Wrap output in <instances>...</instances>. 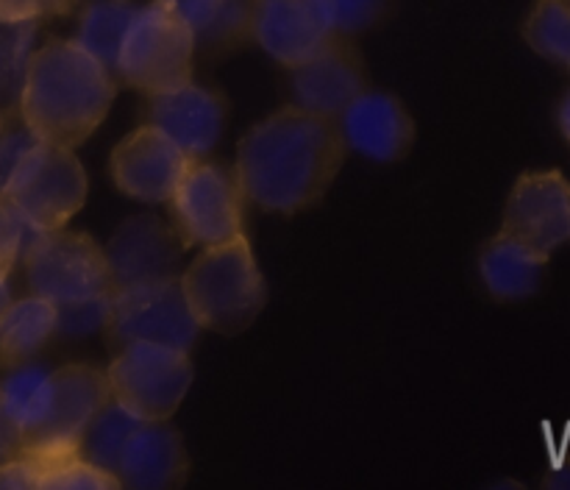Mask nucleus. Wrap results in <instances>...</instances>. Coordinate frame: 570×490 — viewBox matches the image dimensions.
Instances as JSON below:
<instances>
[{"label":"nucleus","instance_id":"4468645a","mask_svg":"<svg viewBox=\"0 0 570 490\" xmlns=\"http://www.w3.org/2000/svg\"><path fill=\"white\" fill-rule=\"evenodd\" d=\"M148 122L161 128L189 159H206L226 131V104L193 78L150 95Z\"/></svg>","mask_w":570,"mask_h":490},{"label":"nucleus","instance_id":"20e7f679","mask_svg":"<svg viewBox=\"0 0 570 490\" xmlns=\"http://www.w3.org/2000/svg\"><path fill=\"white\" fill-rule=\"evenodd\" d=\"M22 262L31 293L48 298L56 312L111 304L115 284L106 251L89 234L67 228L39 232Z\"/></svg>","mask_w":570,"mask_h":490},{"label":"nucleus","instance_id":"c85d7f7f","mask_svg":"<svg viewBox=\"0 0 570 490\" xmlns=\"http://www.w3.org/2000/svg\"><path fill=\"white\" fill-rule=\"evenodd\" d=\"M334 33H354L382 14L384 0H321Z\"/></svg>","mask_w":570,"mask_h":490},{"label":"nucleus","instance_id":"1a4fd4ad","mask_svg":"<svg viewBox=\"0 0 570 490\" xmlns=\"http://www.w3.org/2000/svg\"><path fill=\"white\" fill-rule=\"evenodd\" d=\"M104 332L117 349L128 343H161L189 351L198 340L200 326L178 276L115 290Z\"/></svg>","mask_w":570,"mask_h":490},{"label":"nucleus","instance_id":"b1692460","mask_svg":"<svg viewBox=\"0 0 570 490\" xmlns=\"http://www.w3.org/2000/svg\"><path fill=\"white\" fill-rule=\"evenodd\" d=\"M134 11H137V6L128 3V0H92L81 14L76 42L83 45L95 59H100L115 72L117 50H120L122 33L131 22Z\"/></svg>","mask_w":570,"mask_h":490},{"label":"nucleus","instance_id":"412c9836","mask_svg":"<svg viewBox=\"0 0 570 490\" xmlns=\"http://www.w3.org/2000/svg\"><path fill=\"white\" fill-rule=\"evenodd\" d=\"M50 393H53V371L37 365L33 360L9 367L6 379L0 382V404L20 429L22 443L31 440L42 427L50 406Z\"/></svg>","mask_w":570,"mask_h":490},{"label":"nucleus","instance_id":"f704fd0d","mask_svg":"<svg viewBox=\"0 0 570 490\" xmlns=\"http://www.w3.org/2000/svg\"><path fill=\"white\" fill-rule=\"evenodd\" d=\"M11 304V287H9V271L0 267V315L6 312V306Z\"/></svg>","mask_w":570,"mask_h":490},{"label":"nucleus","instance_id":"7ed1b4c3","mask_svg":"<svg viewBox=\"0 0 570 490\" xmlns=\"http://www.w3.org/2000/svg\"><path fill=\"white\" fill-rule=\"evenodd\" d=\"M181 290L198 326L226 337L245 332L267 304L265 276L245 234L200 248L181 271Z\"/></svg>","mask_w":570,"mask_h":490},{"label":"nucleus","instance_id":"a211bd4d","mask_svg":"<svg viewBox=\"0 0 570 490\" xmlns=\"http://www.w3.org/2000/svg\"><path fill=\"white\" fill-rule=\"evenodd\" d=\"M189 457L184 438L167 421H142L128 438L117 462L120 488L173 490L187 479Z\"/></svg>","mask_w":570,"mask_h":490},{"label":"nucleus","instance_id":"2f4dec72","mask_svg":"<svg viewBox=\"0 0 570 490\" xmlns=\"http://www.w3.org/2000/svg\"><path fill=\"white\" fill-rule=\"evenodd\" d=\"M20 449H22L20 429L14 427V421L6 415L3 404H0V462L9 460V457H14Z\"/></svg>","mask_w":570,"mask_h":490},{"label":"nucleus","instance_id":"c9c22d12","mask_svg":"<svg viewBox=\"0 0 570 490\" xmlns=\"http://www.w3.org/2000/svg\"><path fill=\"white\" fill-rule=\"evenodd\" d=\"M0 131H3V117H0Z\"/></svg>","mask_w":570,"mask_h":490},{"label":"nucleus","instance_id":"a878e982","mask_svg":"<svg viewBox=\"0 0 570 490\" xmlns=\"http://www.w3.org/2000/svg\"><path fill=\"white\" fill-rule=\"evenodd\" d=\"M37 454L42 457L37 490H120V479L115 473L89 462L78 449Z\"/></svg>","mask_w":570,"mask_h":490},{"label":"nucleus","instance_id":"bb28decb","mask_svg":"<svg viewBox=\"0 0 570 490\" xmlns=\"http://www.w3.org/2000/svg\"><path fill=\"white\" fill-rule=\"evenodd\" d=\"M37 22L0 17V100L6 104L20 100L28 59L37 50Z\"/></svg>","mask_w":570,"mask_h":490},{"label":"nucleus","instance_id":"2eb2a0df","mask_svg":"<svg viewBox=\"0 0 570 490\" xmlns=\"http://www.w3.org/2000/svg\"><path fill=\"white\" fill-rule=\"evenodd\" d=\"M345 148L371 161H399L415 143V122L395 95L362 89L337 117Z\"/></svg>","mask_w":570,"mask_h":490},{"label":"nucleus","instance_id":"393cba45","mask_svg":"<svg viewBox=\"0 0 570 490\" xmlns=\"http://www.w3.org/2000/svg\"><path fill=\"white\" fill-rule=\"evenodd\" d=\"M523 39L534 53L570 70V0H534Z\"/></svg>","mask_w":570,"mask_h":490},{"label":"nucleus","instance_id":"473e14b6","mask_svg":"<svg viewBox=\"0 0 570 490\" xmlns=\"http://www.w3.org/2000/svg\"><path fill=\"white\" fill-rule=\"evenodd\" d=\"M546 488H554V490H570V462H560L549 471V477L543 479Z\"/></svg>","mask_w":570,"mask_h":490},{"label":"nucleus","instance_id":"6e6552de","mask_svg":"<svg viewBox=\"0 0 570 490\" xmlns=\"http://www.w3.org/2000/svg\"><path fill=\"white\" fill-rule=\"evenodd\" d=\"M87 170L65 145L37 139L6 187V198L37 232L65 228L87 204Z\"/></svg>","mask_w":570,"mask_h":490},{"label":"nucleus","instance_id":"f8f14e48","mask_svg":"<svg viewBox=\"0 0 570 490\" xmlns=\"http://www.w3.org/2000/svg\"><path fill=\"white\" fill-rule=\"evenodd\" d=\"M111 399L106 371L95 365H61L53 367V393H50L48 415L22 449L72 451L81 443L83 429L89 427L100 406Z\"/></svg>","mask_w":570,"mask_h":490},{"label":"nucleus","instance_id":"7c9ffc66","mask_svg":"<svg viewBox=\"0 0 570 490\" xmlns=\"http://www.w3.org/2000/svg\"><path fill=\"white\" fill-rule=\"evenodd\" d=\"M70 0H0V17L6 20H42L59 14Z\"/></svg>","mask_w":570,"mask_h":490},{"label":"nucleus","instance_id":"ddd939ff","mask_svg":"<svg viewBox=\"0 0 570 490\" xmlns=\"http://www.w3.org/2000/svg\"><path fill=\"white\" fill-rule=\"evenodd\" d=\"M104 251L115 290L181 276V239L170 223L156 215H134L122 220Z\"/></svg>","mask_w":570,"mask_h":490},{"label":"nucleus","instance_id":"c756f323","mask_svg":"<svg viewBox=\"0 0 570 490\" xmlns=\"http://www.w3.org/2000/svg\"><path fill=\"white\" fill-rule=\"evenodd\" d=\"M42 457L31 449H20L0 462V490H37Z\"/></svg>","mask_w":570,"mask_h":490},{"label":"nucleus","instance_id":"6ab92c4d","mask_svg":"<svg viewBox=\"0 0 570 490\" xmlns=\"http://www.w3.org/2000/svg\"><path fill=\"white\" fill-rule=\"evenodd\" d=\"M546 265L549 256L507 232L490 237L479 254V276L484 287L504 301H521L538 293Z\"/></svg>","mask_w":570,"mask_h":490},{"label":"nucleus","instance_id":"f3484780","mask_svg":"<svg viewBox=\"0 0 570 490\" xmlns=\"http://www.w3.org/2000/svg\"><path fill=\"white\" fill-rule=\"evenodd\" d=\"M293 104L315 115L334 117L365 89L360 56L345 42L328 39L317 53L293 67Z\"/></svg>","mask_w":570,"mask_h":490},{"label":"nucleus","instance_id":"9d476101","mask_svg":"<svg viewBox=\"0 0 570 490\" xmlns=\"http://www.w3.org/2000/svg\"><path fill=\"white\" fill-rule=\"evenodd\" d=\"M189 156L161 128H134L111 150L109 170L117 189L139 204H167L189 167Z\"/></svg>","mask_w":570,"mask_h":490},{"label":"nucleus","instance_id":"72a5a7b5","mask_svg":"<svg viewBox=\"0 0 570 490\" xmlns=\"http://www.w3.org/2000/svg\"><path fill=\"white\" fill-rule=\"evenodd\" d=\"M557 122H560L562 137H566L570 143V92L566 95V98H562L560 109H557Z\"/></svg>","mask_w":570,"mask_h":490},{"label":"nucleus","instance_id":"39448f33","mask_svg":"<svg viewBox=\"0 0 570 490\" xmlns=\"http://www.w3.org/2000/svg\"><path fill=\"white\" fill-rule=\"evenodd\" d=\"M195 45V33L170 6H137L117 50L115 76L145 95L165 92L193 78Z\"/></svg>","mask_w":570,"mask_h":490},{"label":"nucleus","instance_id":"423d86ee","mask_svg":"<svg viewBox=\"0 0 570 490\" xmlns=\"http://www.w3.org/2000/svg\"><path fill=\"white\" fill-rule=\"evenodd\" d=\"M109 393L142 421H170L195 382L189 351L161 343H128L106 367Z\"/></svg>","mask_w":570,"mask_h":490},{"label":"nucleus","instance_id":"4be33fe9","mask_svg":"<svg viewBox=\"0 0 570 490\" xmlns=\"http://www.w3.org/2000/svg\"><path fill=\"white\" fill-rule=\"evenodd\" d=\"M195 33V42L220 45L250 28L254 0H161Z\"/></svg>","mask_w":570,"mask_h":490},{"label":"nucleus","instance_id":"cd10ccee","mask_svg":"<svg viewBox=\"0 0 570 490\" xmlns=\"http://www.w3.org/2000/svg\"><path fill=\"white\" fill-rule=\"evenodd\" d=\"M37 234L39 232L22 217V212L6 195H0V267L3 271H11L17 262H22Z\"/></svg>","mask_w":570,"mask_h":490},{"label":"nucleus","instance_id":"9b49d317","mask_svg":"<svg viewBox=\"0 0 570 490\" xmlns=\"http://www.w3.org/2000/svg\"><path fill=\"white\" fill-rule=\"evenodd\" d=\"M501 232L551 256L570 243V182L560 170L523 173L510 189Z\"/></svg>","mask_w":570,"mask_h":490},{"label":"nucleus","instance_id":"dca6fc26","mask_svg":"<svg viewBox=\"0 0 570 490\" xmlns=\"http://www.w3.org/2000/svg\"><path fill=\"white\" fill-rule=\"evenodd\" d=\"M250 31L262 50L289 70L334 37L321 0H254Z\"/></svg>","mask_w":570,"mask_h":490},{"label":"nucleus","instance_id":"0eeeda50","mask_svg":"<svg viewBox=\"0 0 570 490\" xmlns=\"http://www.w3.org/2000/svg\"><path fill=\"white\" fill-rule=\"evenodd\" d=\"M167 206L184 248H206L245 234V195L237 173L209 159L189 161Z\"/></svg>","mask_w":570,"mask_h":490},{"label":"nucleus","instance_id":"f257e3e1","mask_svg":"<svg viewBox=\"0 0 570 490\" xmlns=\"http://www.w3.org/2000/svg\"><path fill=\"white\" fill-rule=\"evenodd\" d=\"M345 150L334 117L289 104L243 134L234 173L245 200L278 215H295L328 193Z\"/></svg>","mask_w":570,"mask_h":490},{"label":"nucleus","instance_id":"5701e85b","mask_svg":"<svg viewBox=\"0 0 570 490\" xmlns=\"http://www.w3.org/2000/svg\"><path fill=\"white\" fill-rule=\"evenodd\" d=\"M139 423H142V418H137L126 406L117 404L115 399H109L100 406L98 415L89 421V427L83 429L78 451L98 468L115 473L122 449H126L128 438H131Z\"/></svg>","mask_w":570,"mask_h":490},{"label":"nucleus","instance_id":"f03ea898","mask_svg":"<svg viewBox=\"0 0 570 490\" xmlns=\"http://www.w3.org/2000/svg\"><path fill=\"white\" fill-rule=\"evenodd\" d=\"M117 76L76 39H53L31 53L22 78V126L45 143L76 150L109 115Z\"/></svg>","mask_w":570,"mask_h":490},{"label":"nucleus","instance_id":"aec40b11","mask_svg":"<svg viewBox=\"0 0 570 490\" xmlns=\"http://www.w3.org/2000/svg\"><path fill=\"white\" fill-rule=\"evenodd\" d=\"M56 334V306L42 295L11 298L0 315V365L31 362Z\"/></svg>","mask_w":570,"mask_h":490}]
</instances>
